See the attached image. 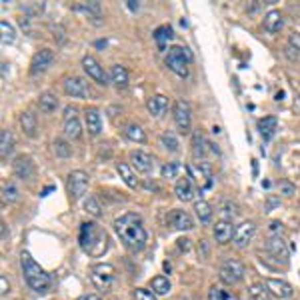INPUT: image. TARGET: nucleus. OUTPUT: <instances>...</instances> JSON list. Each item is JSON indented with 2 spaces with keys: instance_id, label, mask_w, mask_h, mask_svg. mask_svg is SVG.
Masks as SVG:
<instances>
[{
  "instance_id": "nucleus-1",
  "label": "nucleus",
  "mask_w": 300,
  "mask_h": 300,
  "mask_svg": "<svg viewBox=\"0 0 300 300\" xmlns=\"http://www.w3.org/2000/svg\"><path fill=\"white\" fill-rule=\"evenodd\" d=\"M114 230L122 244L132 252H140L148 242V230L144 226L142 216L136 212H126L124 216L114 220Z\"/></svg>"
},
{
  "instance_id": "nucleus-2",
  "label": "nucleus",
  "mask_w": 300,
  "mask_h": 300,
  "mask_svg": "<svg viewBox=\"0 0 300 300\" xmlns=\"http://www.w3.org/2000/svg\"><path fill=\"white\" fill-rule=\"evenodd\" d=\"M78 242H80V248L88 256H92V258L102 256L106 252V248H108V236H106V232L100 228L96 222H90V220H86V222L80 224Z\"/></svg>"
},
{
  "instance_id": "nucleus-3",
  "label": "nucleus",
  "mask_w": 300,
  "mask_h": 300,
  "mask_svg": "<svg viewBox=\"0 0 300 300\" xmlns=\"http://www.w3.org/2000/svg\"><path fill=\"white\" fill-rule=\"evenodd\" d=\"M20 264H22V274H24V280H26V284H28V288L30 290H34V292H38V294H44V292H48L50 290V286H52V278L44 272V268L40 266L36 260L32 258V254L30 252H22L20 254Z\"/></svg>"
},
{
  "instance_id": "nucleus-4",
  "label": "nucleus",
  "mask_w": 300,
  "mask_h": 300,
  "mask_svg": "<svg viewBox=\"0 0 300 300\" xmlns=\"http://www.w3.org/2000/svg\"><path fill=\"white\" fill-rule=\"evenodd\" d=\"M164 60H166V66L174 74H178L182 78L188 76V64L192 62V54H190L188 48H184V46H172V48L166 50V58Z\"/></svg>"
},
{
  "instance_id": "nucleus-5",
  "label": "nucleus",
  "mask_w": 300,
  "mask_h": 300,
  "mask_svg": "<svg viewBox=\"0 0 300 300\" xmlns=\"http://www.w3.org/2000/svg\"><path fill=\"white\" fill-rule=\"evenodd\" d=\"M90 280L94 284V288L100 292H110L114 282H116V270L112 264L108 262H100L96 266H92L90 270Z\"/></svg>"
},
{
  "instance_id": "nucleus-6",
  "label": "nucleus",
  "mask_w": 300,
  "mask_h": 300,
  "mask_svg": "<svg viewBox=\"0 0 300 300\" xmlns=\"http://www.w3.org/2000/svg\"><path fill=\"white\" fill-rule=\"evenodd\" d=\"M244 276V264L236 258H228L226 262H222L218 268V278L226 284V286H232L240 282Z\"/></svg>"
},
{
  "instance_id": "nucleus-7",
  "label": "nucleus",
  "mask_w": 300,
  "mask_h": 300,
  "mask_svg": "<svg viewBox=\"0 0 300 300\" xmlns=\"http://www.w3.org/2000/svg\"><path fill=\"white\" fill-rule=\"evenodd\" d=\"M88 174L82 172V170H72L68 174V180H66V188H68V194L72 198H80L86 190H88Z\"/></svg>"
},
{
  "instance_id": "nucleus-8",
  "label": "nucleus",
  "mask_w": 300,
  "mask_h": 300,
  "mask_svg": "<svg viewBox=\"0 0 300 300\" xmlns=\"http://www.w3.org/2000/svg\"><path fill=\"white\" fill-rule=\"evenodd\" d=\"M174 122L178 126L180 132H188L192 124V108L186 100H178L174 104Z\"/></svg>"
},
{
  "instance_id": "nucleus-9",
  "label": "nucleus",
  "mask_w": 300,
  "mask_h": 300,
  "mask_svg": "<svg viewBox=\"0 0 300 300\" xmlns=\"http://www.w3.org/2000/svg\"><path fill=\"white\" fill-rule=\"evenodd\" d=\"M254 232H256L254 220H242L236 226V230H234V244H236V248H246L250 244L252 236H254Z\"/></svg>"
},
{
  "instance_id": "nucleus-10",
  "label": "nucleus",
  "mask_w": 300,
  "mask_h": 300,
  "mask_svg": "<svg viewBox=\"0 0 300 300\" xmlns=\"http://www.w3.org/2000/svg\"><path fill=\"white\" fill-rule=\"evenodd\" d=\"M186 172H188V178H194V186L198 188L200 192L212 188V176L208 170H202L196 164H188L186 166Z\"/></svg>"
},
{
  "instance_id": "nucleus-11",
  "label": "nucleus",
  "mask_w": 300,
  "mask_h": 300,
  "mask_svg": "<svg viewBox=\"0 0 300 300\" xmlns=\"http://www.w3.org/2000/svg\"><path fill=\"white\" fill-rule=\"evenodd\" d=\"M54 60V52L50 48H40L38 52L32 56L30 62V74H42L44 70H48V66Z\"/></svg>"
},
{
  "instance_id": "nucleus-12",
  "label": "nucleus",
  "mask_w": 300,
  "mask_h": 300,
  "mask_svg": "<svg viewBox=\"0 0 300 300\" xmlns=\"http://www.w3.org/2000/svg\"><path fill=\"white\" fill-rule=\"evenodd\" d=\"M82 66H84L86 74H88L92 80H96L100 86H106V84H108V76H106L104 68L100 66L96 58H92V56H84V58H82Z\"/></svg>"
},
{
  "instance_id": "nucleus-13",
  "label": "nucleus",
  "mask_w": 300,
  "mask_h": 300,
  "mask_svg": "<svg viewBox=\"0 0 300 300\" xmlns=\"http://www.w3.org/2000/svg\"><path fill=\"white\" fill-rule=\"evenodd\" d=\"M234 230H236V226L232 224V220L230 218L218 220V222L214 224V240H216L218 244H226V242H230V240L234 238Z\"/></svg>"
},
{
  "instance_id": "nucleus-14",
  "label": "nucleus",
  "mask_w": 300,
  "mask_h": 300,
  "mask_svg": "<svg viewBox=\"0 0 300 300\" xmlns=\"http://www.w3.org/2000/svg\"><path fill=\"white\" fill-rule=\"evenodd\" d=\"M266 250H268V254H270V256L282 260V262H286L288 256H290L288 244L280 238V236H270V238L266 240Z\"/></svg>"
},
{
  "instance_id": "nucleus-15",
  "label": "nucleus",
  "mask_w": 300,
  "mask_h": 300,
  "mask_svg": "<svg viewBox=\"0 0 300 300\" xmlns=\"http://www.w3.org/2000/svg\"><path fill=\"white\" fill-rule=\"evenodd\" d=\"M266 288L272 296L276 298H290L292 296V286L286 282V280H280V278H268L266 280Z\"/></svg>"
},
{
  "instance_id": "nucleus-16",
  "label": "nucleus",
  "mask_w": 300,
  "mask_h": 300,
  "mask_svg": "<svg viewBox=\"0 0 300 300\" xmlns=\"http://www.w3.org/2000/svg\"><path fill=\"white\" fill-rule=\"evenodd\" d=\"M130 162H132V168L134 170H138L140 174H150V170H152V156L150 154H146L144 150H134L132 154H130Z\"/></svg>"
},
{
  "instance_id": "nucleus-17",
  "label": "nucleus",
  "mask_w": 300,
  "mask_h": 300,
  "mask_svg": "<svg viewBox=\"0 0 300 300\" xmlns=\"http://www.w3.org/2000/svg\"><path fill=\"white\" fill-rule=\"evenodd\" d=\"M84 120H86V130L90 132V136H98L102 132V116H100L98 108H94V106L86 108Z\"/></svg>"
},
{
  "instance_id": "nucleus-18",
  "label": "nucleus",
  "mask_w": 300,
  "mask_h": 300,
  "mask_svg": "<svg viewBox=\"0 0 300 300\" xmlns=\"http://www.w3.org/2000/svg\"><path fill=\"white\" fill-rule=\"evenodd\" d=\"M194 192H196V186L192 184V180L188 178V176L178 178L176 186H174V194L178 196V200H182V202H190V200H194Z\"/></svg>"
},
{
  "instance_id": "nucleus-19",
  "label": "nucleus",
  "mask_w": 300,
  "mask_h": 300,
  "mask_svg": "<svg viewBox=\"0 0 300 300\" xmlns=\"http://www.w3.org/2000/svg\"><path fill=\"white\" fill-rule=\"evenodd\" d=\"M168 220H170V226L176 228V230H190V228H194V220L184 210H172Z\"/></svg>"
},
{
  "instance_id": "nucleus-20",
  "label": "nucleus",
  "mask_w": 300,
  "mask_h": 300,
  "mask_svg": "<svg viewBox=\"0 0 300 300\" xmlns=\"http://www.w3.org/2000/svg\"><path fill=\"white\" fill-rule=\"evenodd\" d=\"M64 92L68 96H74V98H86L88 90H86V84L76 76H70V78H64Z\"/></svg>"
},
{
  "instance_id": "nucleus-21",
  "label": "nucleus",
  "mask_w": 300,
  "mask_h": 300,
  "mask_svg": "<svg viewBox=\"0 0 300 300\" xmlns=\"http://www.w3.org/2000/svg\"><path fill=\"white\" fill-rule=\"evenodd\" d=\"M146 108H148V112H150L152 116H164L166 110H168V98H166L164 94H156V96L148 98Z\"/></svg>"
},
{
  "instance_id": "nucleus-22",
  "label": "nucleus",
  "mask_w": 300,
  "mask_h": 300,
  "mask_svg": "<svg viewBox=\"0 0 300 300\" xmlns=\"http://www.w3.org/2000/svg\"><path fill=\"white\" fill-rule=\"evenodd\" d=\"M282 24H284V18H282V12L280 10H270V12H266V16L262 20V26L268 30V32H278L280 28H282Z\"/></svg>"
},
{
  "instance_id": "nucleus-23",
  "label": "nucleus",
  "mask_w": 300,
  "mask_h": 300,
  "mask_svg": "<svg viewBox=\"0 0 300 300\" xmlns=\"http://www.w3.org/2000/svg\"><path fill=\"white\" fill-rule=\"evenodd\" d=\"M20 126H22L26 136H30V138L36 136V114L30 112V110H24L20 114Z\"/></svg>"
},
{
  "instance_id": "nucleus-24",
  "label": "nucleus",
  "mask_w": 300,
  "mask_h": 300,
  "mask_svg": "<svg viewBox=\"0 0 300 300\" xmlns=\"http://www.w3.org/2000/svg\"><path fill=\"white\" fill-rule=\"evenodd\" d=\"M276 124H278V120L276 116H264V118H260L256 122V126H258V132L264 136L266 140H270L274 136V130H276Z\"/></svg>"
},
{
  "instance_id": "nucleus-25",
  "label": "nucleus",
  "mask_w": 300,
  "mask_h": 300,
  "mask_svg": "<svg viewBox=\"0 0 300 300\" xmlns=\"http://www.w3.org/2000/svg\"><path fill=\"white\" fill-rule=\"evenodd\" d=\"M14 172L18 174V178L28 180L32 176V172H34L32 160L28 158V156H20V158H16V162H14Z\"/></svg>"
},
{
  "instance_id": "nucleus-26",
  "label": "nucleus",
  "mask_w": 300,
  "mask_h": 300,
  "mask_svg": "<svg viewBox=\"0 0 300 300\" xmlns=\"http://www.w3.org/2000/svg\"><path fill=\"white\" fill-rule=\"evenodd\" d=\"M124 134H126V138H130L132 142H146V130L140 124H136V122H128L124 126Z\"/></svg>"
},
{
  "instance_id": "nucleus-27",
  "label": "nucleus",
  "mask_w": 300,
  "mask_h": 300,
  "mask_svg": "<svg viewBox=\"0 0 300 300\" xmlns=\"http://www.w3.org/2000/svg\"><path fill=\"white\" fill-rule=\"evenodd\" d=\"M38 106L42 112H46V114H50V112H54L56 110V106H58V98L52 94V92H42L38 98Z\"/></svg>"
},
{
  "instance_id": "nucleus-28",
  "label": "nucleus",
  "mask_w": 300,
  "mask_h": 300,
  "mask_svg": "<svg viewBox=\"0 0 300 300\" xmlns=\"http://www.w3.org/2000/svg\"><path fill=\"white\" fill-rule=\"evenodd\" d=\"M172 36H174V30L168 24H164V26H160V28L154 30V40H156L160 50H166V42L172 38Z\"/></svg>"
},
{
  "instance_id": "nucleus-29",
  "label": "nucleus",
  "mask_w": 300,
  "mask_h": 300,
  "mask_svg": "<svg viewBox=\"0 0 300 300\" xmlns=\"http://www.w3.org/2000/svg\"><path fill=\"white\" fill-rule=\"evenodd\" d=\"M194 212H196V216H198L202 224H210V220H212V206L206 200H198L194 204Z\"/></svg>"
},
{
  "instance_id": "nucleus-30",
  "label": "nucleus",
  "mask_w": 300,
  "mask_h": 300,
  "mask_svg": "<svg viewBox=\"0 0 300 300\" xmlns=\"http://www.w3.org/2000/svg\"><path fill=\"white\" fill-rule=\"evenodd\" d=\"M116 170H118L120 178L124 180V182H126L130 188H136V186H138V178H136V174L130 170V166H128V164L118 162V164H116Z\"/></svg>"
},
{
  "instance_id": "nucleus-31",
  "label": "nucleus",
  "mask_w": 300,
  "mask_h": 300,
  "mask_svg": "<svg viewBox=\"0 0 300 300\" xmlns=\"http://www.w3.org/2000/svg\"><path fill=\"white\" fill-rule=\"evenodd\" d=\"M150 290L154 292V294H160V296H164V294H168L170 292V280L166 278V276H154L152 282H150Z\"/></svg>"
},
{
  "instance_id": "nucleus-32",
  "label": "nucleus",
  "mask_w": 300,
  "mask_h": 300,
  "mask_svg": "<svg viewBox=\"0 0 300 300\" xmlns=\"http://www.w3.org/2000/svg\"><path fill=\"white\" fill-rule=\"evenodd\" d=\"M110 76H112V82H114L116 86H120V88L128 86V70H126L122 64H114V66H112Z\"/></svg>"
},
{
  "instance_id": "nucleus-33",
  "label": "nucleus",
  "mask_w": 300,
  "mask_h": 300,
  "mask_svg": "<svg viewBox=\"0 0 300 300\" xmlns=\"http://www.w3.org/2000/svg\"><path fill=\"white\" fill-rule=\"evenodd\" d=\"M14 150V134L10 130H2L0 134V156H8Z\"/></svg>"
},
{
  "instance_id": "nucleus-34",
  "label": "nucleus",
  "mask_w": 300,
  "mask_h": 300,
  "mask_svg": "<svg viewBox=\"0 0 300 300\" xmlns=\"http://www.w3.org/2000/svg\"><path fill=\"white\" fill-rule=\"evenodd\" d=\"M248 298L250 300H270V292H268L266 284L254 282V284L248 288Z\"/></svg>"
},
{
  "instance_id": "nucleus-35",
  "label": "nucleus",
  "mask_w": 300,
  "mask_h": 300,
  "mask_svg": "<svg viewBox=\"0 0 300 300\" xmlns=\"http://www.w3.org/2000/svg\"><path fill=\"white\" fill-rule=\"evenodd\" d=\"M0 40H2V44H12V42L16 40V30H14V26H12L10 22H6V20L0 22Z\"/></svg>"
},
{
  "instance_id": "nucleus-36",
  "label": "nucleus",
  "mask_w": 300,
  "mask_h": 300,
  "mask_svg": "<svg viewBox=\"0 0 300 300\" xmlns=\"http://www.w3.org/2000/svg\"><path fill=\"white\" fill-rule=\"evenodd\" d=\"M64 134H66L68 138L78 140L80 136H82V126H80V120L78 118L66 120V122H64Z\"/></svg>"
},
{
  "instance_id": "nucleus-37",
  "label": "nucleus",
  "mask_w": 300,
  "mask_h": 300,
  "mask_svg": "<svg viewBox=\"0 0 300 300\" xmlns=\"http://www.w3.org/2000/svg\"><path fill=\"white\" fill-rule=\"evenodd\" d=\"M20 192H18V186L14 184V182H8V184H4V188H2V200L4 202H8V204H14L16 200H18Z\"/></svg>"
},
{
  "instance_id": "nucleus-38",
  "label": "nucleus",
  "mask_w": 300,
  "mask_h": 300,
  "mask_svg": "<svg viewBox=\"0 0 300 300\" xmlns=\"http://www.w3.org/2000/svg\"><path fill=\"white\" fill-rule=\"evenodd\" d=\"M160 142H162V146H166V150H170V152H178L180 144H178V138H176V134L174 132H164L162 134V138H160Z\"/></svg>"
},
{
  "instance_id": "nucleus-39",
  "label": "nucleus",
  "mask_w": 300,
  "mask_h": 300,
  "mask_svg": "<svg viewBox=\"0 0 300 300\" xmlns=\"http://www.w3.org/2000/svg\"><path fill=\"white\" fill-rule=\"evenodd\" d=\"M180 168V162H166L162 166V178H178Z\"/></svg>"
},
{
  "instance_id": "nucleus-40",
  "label": "nucleus",
  "mask_w": 300,
  "mask_h": 300,
  "mask_svg": "<svg viewBox=\"0 0 300 300\" xmlns=\"http://www.w3.org/2000/svg\"><path fill=\"white\" fill-rule=\"evenodd\" d=\"M84 208H86V212H90V214H92V216H96V218L102 216V206H100V202H98L96 196L86 198V202H84Z\"/></svg>"
},
{
  "instance_id": "nucleus-41",
  "label": "nucleus",
  "mask_w": 300,
  "mask_h": 300,
  "mask_svg": "<svg viewBox=\"0 0 300 300\" xmlns=\"http://www.w3.org/2000/svg\"><path fill=\"white\" fill-rule=\"evenodd\" d=\"M276 188H278V194H282V196H294L296 194V186L290 180H278Z\"/></svg>"
},
{
  "instance_id": "nucleus-42",
  "label": "nucleus",
  "mask_w": 300,
  "mask_h": 300,
  "mask_svg": "<svg viewBox=\"0 0 300 300\" xmlns=\"http://www.w3.org/2000/svg\"><path fill=\"white\" fill-rule=\"evenodd\" d=\"M54 150H56V154L62 156V158L72 156V148H70V144H68V142H64V140H60V138L54 142Z\"/></svg>"
},
{
  "instance_id": "nucleus-43",
  "label": "nucleus",
  "mask_w": 300,
  "mask_h": 300,
  "mask_svg": "<svg viewBox=\"0 0 300 300\" xmlns=\"http://www.w3.org/2000/svg\"><path fill=\"white\" fill-rule=\"evenodd\" d=\"M208 300H230V294H228V290H224L220 286H210Z\"/></svg>"
},
{
  "instance_id": "nucleus-44",
  "label": "nucleus",
  "mask_w": 300,
  "mask_h": 300,
  "mask_svg": "<svg viewBox=\"0 0 300 300\" xmlns=\"http://www.w3.org/2000/svg\"><path fill=\"white\" fill-rule=\"evenodd\" d=\"M206 142H204V138L200 136V134H196L194 138H192V152L196 154V156H204V152H206Z\"/></svg>"
},
{
  "instance_id": "nucleus-45",
  "label": "nucleus",
  "mask_w": 300,
  "mask_h": 300,
  "mask_svg": "<svg viewBox=\"0 0 300 300\" xmlns=\"http://www.w3.org/2000/svg\"><path fill=\"white\" fill-rule=\"evenodd\" d=\"M134 300H156V294L146 288H136L134 290Z\"/></svg>"
},
{
  "instance_id": "nucleus-46",
  "label": "nucleus",
  "mask_w": 300,
  "mask_h": 300,
  "mask_svg": "<svg viewBox=\"0 0 300 300\" xmlns=\"http://www.w3.org/2000/svg\"><path fill=\"white\" fill-rule=\"evenodd\" d=\"M76 112H78V108H76V106H66V108H64V122H66V120L78 118V116H76Z\"/></svg>"
},
{
  "instance_id": "nucleus-47",
  "label": "nucleus",
  "mask_w": 300,
  "mask_h": 300,
  "mask_svg": "<svg viewBox=\"0 0 300 300\" xmlns=\"http://www.w3.org/2000/svg\"><path fill=\"white\" fill-rule=\"evenodd\" d=\"M288 42H290V48L300 50V32H292L290 38H288Z\"/></svg>"
},
{
  "instance_id": "nucleus-48",
  "label": "nucleus",
  "mask_w": 300,
  "mask_h": 300,
  "mask_svg": "<svg viewBox=\"0 0 300 300\" xmlns=\"http://www.w3.org/2000/svg\"><path fill=\"white\" fill-rule=\"evenodd\" d=\"M8 290H10V282H8L6 276H2V278H0V292H2V294H8Z\"/></svg>"
},
{
  "instance_id": "nucleus-49",
  "label": "nucleus",
  "mask_w": 300,
  "mask_h": 300,
  "mask_svg": "<svg viewBox=\"0 0 300 300\" xmlns=\"http://www.w3.org/2000/svg\"><path fill=\"white\" fill-rule=\"evenodd\" d=\"M278 204H280L278 198H274V196H268V198H266V212H268V210H272V208H276Z\"/></svg>"
},
{
  "instance_id": "nucleus-50",
  "label": "nucleus",
  "mask_w": 300,
  "mask_h": 300,
  "mask_svg": "<svg viewBox=\"0 0 300 300\" xmlns=\"http://www.w3.org/2000/svg\"><path fill=\"white\" fill-rule=\"evenodd\" d=\"M268 230H270V232L276 236L280 230H282V224H280V222H270V224H268Z\"/></svg>"
},
{
  "instance_id": "nucleus-51",
  "label": "nucleus",
  "mask_w": 300,
  "mask_h": 300,
  "mask_svg": "<svg viewBox=\"0 0 300 300\" xmlns=\"http://www.w3.org/2000/svg\"><path fill=\"white\" fill-rule=\"evenodd\" d=\"M78 300H100V296H96V294H84Z\"/></svg>"
},
{
  "instance_id": "nucleus-52",
  "label": "nucleus",
  "mask_w": 300,
  "mask_h": 300,
  "mask_svg": "<svg viewBox=\"0 0 300 300\" xmlns=\"http://www.w3.org/2000/svg\"><path fill=\"white\" fill-rule=\"evenodd\" d=\"M94 46H96V48H104V46H106V40H96Z\"/></svg>"
},
{
  "instance_id": "nucleus-53",
  "label": "nucleus",
  "mask_w": 300,
  "mask_h": 300,
  "mask_svg": "<svg viewBox=\"0 0 300 300\" xmlns=\"http://www.w3.org/2000/svg\"><path fill=\"white\" fill-rule=\"evenodd\" d=\"M128 8H132V10H136V8H138V4H136V0H132V2H128Z\"/></svg>"
}]
</instances>
